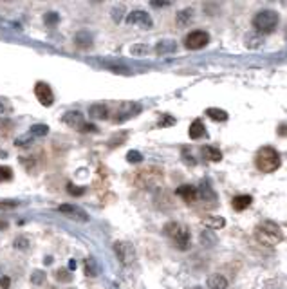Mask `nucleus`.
<instances>
[{
    "instance_id": "35",
    "label": "nucleus",
    "mask_w": 287,
    "mask_h": 289,
    "mask_svg": "<svg viewBox=\"0 0 287 289\" xmlns=\"http://www.w3.org/2000/svg\"><path fill=\"white\" fill-rule=\"evenodd\" d=\"M80 132H85V134H96V132H98V127L92 125V123H83V125L80 127Z\"/></svg>"
},
{
    "instance_id": "25",
    "label": "nucleus",
    "mask_w": 287,
    "mask_h": 289,
    "mask_svg": "<svg viewBox=\"0 0 287 289\" xmlns=\"http://www.w3.org/2000/svg\"><path fill=\"white\" fill-rule=\"evenodd\" d=\"M192 20H193V9L190 8L183 9V11H179V15H177V24H179V26H188Z\"/></svg>"
},
{
    "instance_id": "45",
    "label": "nucleus",
    "mask_w": 287,
    "mask_h": 289,
    "mask_svg": "<svg viewBox=\"0 0 287 289\" xmlns=\"http://www.w3.org/2000/svg\"><path fill=\"white\" fill-rule=\"evenodd\" d=\"M0 228H8V222H0Z\"/></svg>"
},
{
    "instance_id": "10",
    "label": "nucleus",
    "mask_w": 287,
    "mask_h": 289,
    "mask_svg": "<svg viewBox=\"0 0 287 289\" xmlns=\"http://www.w3.org/2000/svg\"><path fill=\"white\" fill-rule=\"evenodd\" d=\"M127 24H130V26H141L145 29H150L154 26L150 15L146 13V11H143V9H134V11L127 13Z\"/></svg>"
},
{
    "instance_id": "7",
    "label": "nucleus",
    "mask_w": 287,
    "mask_h": 289,
    "mask_svg": "<svg viewBox=\"0 0 287 289\" xmlns=\"http://www.w3.org/2000/svg\"><path fill=\"white\" fill-rule=\"evenodd\" d=\"M114 253H116L118 260H120L123 266H130V264L136 260V250L130 242H114Z\"/></svg>"
},
{
    "instance_id": "13",
    "label": "nucleus",
    "mask_w": 287,
    "mask_h": 289,
    "mask_svg": "<svg viewBox=\"0 0 287 289\" xmlns=\"http://www.w3.org/2000/svg\"><path fill=\"white\" fill-rule=\"evenodd\" d=\"M176 194L179 195L186 204H193L197 201V188L192 185H181L176 190Z\"/></svg>"
},
{
    "instance_id": "11",
    "label": "nucleus",
    "mask_w": 287,
    "mask_h": 289,
    "mask_svg": "<svg viewBox=\"0 0 287 289\" xmlns=\"http://www.w3.org/2000/svg\"><path fill=\"white\" fill-rule=\"evenodd\" d=\"M58 212L67 215L69 219L78 220V222H89V213L85 210H82L80 206H76V204H62L58 208Z\"/></svg>"
},
{
    "instance_id": "27",
    "label": "nucleus",
    "mask_w": 287,
    "mask_h": 289,
    "mask_svg": "<svg viewBox=\"0 0 287 289\" xmlns=\"http://www.w3.org/2000/svg\"><path fill=\"white\" fill-rule=\"evenodd\" d=\"M174 125H176V118L170 116V114H163L157 121V127H161V129H166V127H174Z\"/></svg>"
},
{
    "instance_id": "33",
    "label": "nucleus",
    "mask_w": 287,
    "mask_h": 289,
    "mask_svg": "<svg viewBox=\"0 0 287 289\" xmlns=\"http://www.w3.org/2000/svg\"><path fill=\"white\" fill-rule=\"evenodd\" d=\"M127 138H129V134H127V132H121V138L114 136V138H112L110 141H108V145H110V147H121V143H123Z\"/></svg>"
},
{
    "instance_id": "32",
    "label": "nucleus",
    "mask_w": 287,
    "mask_h": 289,
    "mask_svg": "<svg viewBox=\"0 0 287 289\" xmlns=\"http://www.w3.org/2000/svg\"><path fill=\"white\" fill-rule=\"evenodd\" d=\"M127 161H129V163H139V161H143V154L137 150H130L129 154H127Z\"/></svg>"
},
{
    "instance_id": "36",
    "label": "nucleus",
    "mask_w": 287,
    "mask_h": 289,
    "mask_svg": "<svg viewBox=\"0 0 287 289\" xmlns=\"http://www.w3.org/2000/svg\"><path fill=\"white\" fill-rule=\"evenodd\" d=\"M18 206V201H0V210H13Z\"/></svg>"
},
{
    "instance_id": "6",
    "label": "nucleus",
    "mask_w": 287,
    "mask_h": 289,
    "mask_svg": "<svg viewBox=\"0 0 287 289\" xmlns=\"http://www.w3.org/2000/svg\"><path fill=\"white\" fill-rule=\"evenodd\" d=\"M208 43H210V35H208L206 31H201V29L192 31V33L185 38V45H186V49H190V51L204 49Z\"/></svg>"
},
{
    "instance_id": "22",
    "label": "nucleus",
    "mask_w": 287,
    "mask_h": 289,
    "mask_svg": "<svg viewBox=\"0 0 287 289\" xmlns=\"http://www.w3.org/2000/svg\"><path fill=\"white\" fill-rule=\"evenodd\" d=\"M208 289H227V280L224 275L213 273L208 276Z\"/></svg>"
},
{
    "instance_id": "20",
    "label": "nucleus",
    "mask_w": 287,
    "mask_h": 289,
    "mask_svg": "<svg viewBox=\"0 0 287 289\" xmlns=\"http://www.w3.org/2000/svg\"><path fill=\"white\" fill-rule=\"evenodd\" d=\"M188 136H190V139H201V138H204L206 136V127H204V123H202L201 120H195L190 125V129H188Z\"/></svg>"
},
{
    "instance_id": "14",
    "label": "nucleus",
    "mask_w": 287,
    "mask_h": 289,
    "mask_svg": "<svg viewBox=\"0 0 287 289\" xmlns=\"http://www.w3.org/2000/svg\"><path fill=\"white\" fill-rule=\"evenodd\" d=\"M64 123L69 125L71 129H80L83 125V114L78 112V110H71V112H65L64 114Z\"/></svg>"
},
{
    "instance_id": "4",
    "label": "nucleus",
    "mask_w": 287,
    "mask_h": 289,
    "mask_svg": "<svg viewBox=\"0 0 287 289\" xmlns=\"http://www.w3.org/2000/svg\"><path fill=\"white\" fill-rule=\"evenodd\" d=\"M278 20H280V17L276 11H273V9H262V11H258V13L255 15L253 27L257 33L269 35V33H273V31L276 29Z\"/></svg>"
},
{
    "instance_id": "29",
    "label": "nucleus",
    "mask_w": 287,
    "mask_h": 289,
    "mask_svg": "<svg viewBox=\"0 0 287 289\" xmlns=\"http://www.w3.org/2000/svg\"><path fill=\"white\" fill-rule=\"evenodd\" d=\"M13 179V170L9 166H0V181H11Z\"/></svg>"
},
{
    "instance_id": "34",
    "label": "nucleus",
    "mask_w": 287,
    "mask_h": 289,
    "mask_svg": "<svg viewBox=\"0 0 287 289\" xmlns=\"http://www.w3.org/2000/svg\"><path fill=\"white\" fill-rule=\"evenodd\" d=\"M56 278L60 282H71L73 280V275H69L67 269H60V271H56Z\"/></svg>"
},
{
    "instance_id": "38",
    "label": "nucleus",
    "mask_w": 287,
    "mask_h": 289,
    "mask_svg": "<svg viewBox=\"0 0 287 289\" xmlns=\"http://www.w3.org/2000/svg\"><path fill=\"white\" fill-rule=\"evenodd\" d=\"M67 188H69V194L71 195H83L85 194V190H83V188H78V186L67 185Z\"/></svg>"
},
{
    "instance_id": "5",
    "label": "nucleus",
    "mask_w": 287,
    "mask_h": 289,
    "mask_svg": "<svg viewBox=\"0 0 287 289\" xmlns=\"http://www.w3.org/2000/svg\"><path fill=\"white\" fill-rule=\"evenodd\" d=\"M161 181H163V168L159 166H148V168L139 170L136 177L137 186L141 188H155Z\"/></svg>"
},
{
    "instance_id": "44",
    "label": "nucleus",
    "mask_w": 287,
    "mask_h": 289,
    "mask_svg": "<svg viewBox=\"0 0 287 289\" xmlns=\"http://www.w3.org/2000/svg\"><path fill=\"white\" fill-rule=\"evenodd\" d=\"M152 6H154V8H159V6H168V2H161V4H159V2H152Z\"/></svg>"
},
{
    "instance_id": "37",
    "label": "nucleus",
    "mask_w": 287,
    "mask_h": 289,
    "mask_svg": "<svg viewBox=\"0 0 287 289\" xmlns=\"http://www.w3.org/2000/svg\"><path fill=\"white\" fill-rule=\"evenodd\" d=\"M121 13H123V6H120V8H114V9H112V20H114V22H120V20H121Z\"/></svg>"
},
{
    "instance_id": "43",
    "label": "nucleus",
    "mask_w": 287,
    "mask_h": 289,
    "mask_svg": "<svg viewBox=\"0 0 287 289\" xmlns=\"http://www.w3.org/2000/svg\"><path fill=\"white\" fill-rule=\"evenodd\" d=\"M69 269H76V260H71V262H69Z\"/></svg>"
},
{
    "instance_id": "3",
    "label": "nucleus",
    "mask_w": 287,
    "mask_h": 289,
    "mask_svg": "<svg viewBox=\"0 0 287 289\" xmlns=\"http://www.w3.org/2000/svg\"><path fill=\"white\" fill-rule=\"evenodd\" d=\"M280 154L276 148L273 147H262L258 148L257 155H255V166L260 170L262 174H273L280 168Z\"/></svg>"
},
{
    "instance_id": "26",
    "label": "nucleus",
    "mask_w": 287,
    "mask_h": 289,
    "mask_svg": "<svg viewBox=\"0 0 287 289\" xmlns=\"http://www.w3.org/2000/svg\"><path fill=\"white\" fill-rule=\"evenodd\" d=\"M130 54L132 56H145L148 54V47H146V43H136L130 47Z\"/></svg>"
},
{
    "instance_id": "28",
    "label": "nucleus",
    "mask_w": 287,
    "mask_h": 289,
    "mask_svg": "<svg viewBox=\"0 0 287 289\" xmlns=\"http://www.w3.org/2000/svg\"><path fill=\"white\" fill-rule=\"evenodd\" d=\"M260 45H262V38H260V36H257V35L246 36V47H249V49H258Z\"/></svg>"
},
{
    "instance_id": "9",
    "label": "nucleus",
    "mask_w": 287,
    "mask_h": 289,
    "mask_svg": "<svg viewBox=\"0 0 287 289\" xmlns=\"http://www.w3.org/2000/svg\"><path fill=\"white\" fill-rule=\"evenodd\" d=\"M34 96L40 101V105L43 107H51L54 103V94H52V89L49 87V83L45 82H36L34 85Z\"/></svg>"
},
{
    "instance_id": "19",
    "label": "nucleus",
    "mask_w": 287,
    "mask_h": 289,
    "mask_svg": "<svg viewBox=\"0 0 287 289\" xmlns=\"http://www.w3.org/2000/svg\"><path fill=\"white\" fill-rule=\"evenodd\" d=\"M251 203H253V197H251V195H237V197H233L232 206L237 212H244V210H248V208L251 206Z\"/></svg>"
},
{
    "instance_id": "23",
    "label": "nucleus",
    "mask_w": 287,
    "mask_h": 289,
    "mask_svg": "<svg viewBox=\"0 0 287 289\" xmlns=\"http://www.w3.org/2000/svg\"><path fill=\"white\" fill-rule=\"evenodd\" d=\"M206 116L210 118V120H213V121H227V118H229L226 110H222V108H217V107L206 108Z\"/></svg>"
},
{
    "instance_id": "18",
    "label": "nucleus",
    "mask_w": 287,
    "mask_h": 289,
    "mask_svg": "<svg viewBox=\"0 0 287 289\" xmlns=\"http://www.w3.org/2000/svg\"><path fill=\"white\" fill-rule=\"evenodd\" d=\"M89 116H92L94 120H107L108 116H110V110H108L107 105L103 103H94L90 105L89 108Z\"/></svg>"
},
{
    "instance_id": "30",
    "label": "nucleus",
    "mask_w": 287,
    "mask_h": 289,
    "mask_svg": "<svg viewBox=\"0 0 287 289\" xmlns=\"http://www.w3.org/2000/svg\"><path fill=\"white\" fill-rule=\"evenodd\" d=\"M43 280H45V273L40 271V269H36V271H33V275H31V282L36 285L43 284Z\"/></svg>"
},
{
    "instance_id": "1",
    "label": "nucleus",
    "mask_w": 287,
    "mask_h": 289,
    "mask_svg": "<svg viewBox=\"0 0 287 289\" xmlns=\"http://www.w3.org/2000/svg\"><path fill=\"white\" fill-rule=\"evenodd\" d=\"M255 239L262 246L274 248L283 241V232L273 220H262L255 226Z\"/></svg>"
},
{
    "instance_id": "39",
    "label": "nucleus",
    "mask_w": 287,
    "mask_h": 289,
    "mask_svg": "<svg viewBox=\"0 0 287 289\" xmlns=\"http://www.w3.org/2000/svg\"><path fill=\"white\" fill-rule=\"evenodd\" d=\"M15 248H18V250H26L27 241L26 239H17V241H15Z\"/></svg>"
},
{
    "instance_id": "12",
    "label": "nucleus",
    "mask_w": 287,
    "mask_h": 289,
    "mask_svg": "<svg viewBox=\"0 0 287 289\" xmlns=\"http://www.w3.org/2000/svg\"><path fill=\"white\" fill-rule=\"evenodd\" d=\"M47 132H49L47 125H33L26 136H22V138L17 139V145L18 147H27L29 141H33V139L36 138H43V136H47Z\"/></svg>"
},
{
    "instance_id": "16",
    "label": "nucleus",
    "mask_w": 287,
    "mask_h": 289,
    "mask_svg": "<svg viewBox=\"0 0 287 289\" xmlns=\"http://www.w3.org/2000/svg\"><path fill=\"white\" fill-rule=\"evenodd\" d=\"M201 222L210 229H220L226 226V219L220 215H204L201 219Z\"/></svg>"
},
{
    "instance_id": "17",
    "label": "nucleus",
    "mask_w": 287,
    "mask_h": 289,
    "mask_svg": "<svg viewBox=\"0 0 287 289\" xmlns=\"http://www.w3.org/2000/svg\"><path fill=\"white\" fill-rule=\"evenodd\" d=\"M176 51H177L176 40H161V42H157V45L154 49L155 54H171V52Z\"/></svg>"
},
{
    "instance_id": "8",
    "label": "nucleus",
    "mask_w": 287,
    "mask_h": 289,
    "mask_svg": "<svg viewBox=\"0 0 287 289\" xmlns=\"http://www.w3.org/2000/svg\"><path fill=\"white\" fill-rule=\"evenodd\" d=\"M139 112H141V105L134 103V101H123V103H120V107H118L116 118L112 121H114V123H123V121L130 120V118H134Z\"/></svg>"
},
{
    "instance_id": "31",
    "label": "nucleus",
    "mask_w": 287,
    "mask_h": 289,
    "mask_svg": "<svg viewBox=\"0 0 287 289\" xmlns=\"http://www.w3.org/2000/svg\"><path fill=\"white\" fill-rule=\"evenodd\" d=\"M43 20H45V24H47V26H56V24H58V20H60V15L54 13V11H51V13H47L45 17H43Z\"/></svg>"
},
{
    "instance_id": "40",
    "label": "nucleus",
    "mask_w": 287,
    "mask_h": 289,
    "mask_svg": "<svg viewBox=\"0 0 287 289\" xmlns=\"http://www.w3.org/2000/svg\"><path fill=\"white\" fill-rule=\"evenodd\" d=\"M9 276H4V278H0V287L2 289H9Z\"/></svg>"
},
{
    "instance_id": "42",
    "label": "nucleus",
    "mask_w": 287,
    "mask_h": 289,
    "mask_svg": "<svg viewBox=\"0 0 287 289\" xmlns=\"http://www.w3.org/2000/svg\"><path fill=\"white\" fill-rule=\"evenodd\" d=\"M278 134L282 136V138H283V136H285V123H280V127H278Z\"/></svg>"
},
{
    "instance_id": "15",
    "label": "nucleus",
    "mask_w": 287,
    "mask_h": 289,
    "mask_svg": "<svg viewBox=\"0 0 287 289\" xmlns=\"http://www.w3.org/2000/svg\"><path fill=\"white\" fill-rule=\"evenodd\" d=\"M74 43H76L78 49H90L92 47V35L85 29L78 31L74 35Z\"/></svg>"
},
{
    "instance_id": "24",
    "label": "nucleus",
    "mask_w": 287,
    "mask_h": 289,
    "mask_svg": "<svg viewBox=\"0 0 287 289\" xmlns=\"http://www.w3.org/2000/svg\"><path fill=\"white\" fill-rule=\"evenodd\" d=\"M85 275L90 276V278H94V276H98L99 273V268H98V262H96L94 257H89V259L85 260Z\"/></svg>"
},
{
    "instance_id": "41",
    "label": "nucleus",
    "mask_w": 287,
    "mask_h": 289,
    "mask_svg": "<svg viewBox=\"0 0 287 289\" xmlns=\"http://www.w3.org/2000/svg\"><path fill=\"white\" fill-rule=\"evenodd\" d=\"M183 157H185V163H186V164H192V166H193V164H195V161H193V157H192V155H188V154H186L185 150H183Z\"/></svg>"
},
{
    "instance_id": "21",
    "label": "nucleus",
    "mask_w": 287,
    "mask_h": 289,
    "mask_svg": "<svg viewBox=\"0 0 287 289\" xmlns=\"http://www.w3.org/2000/svg\"><path fill=\"white\" fill-rule=\"evenodd\" d=\"M202 157H204L206 161H211V163H219V161H222V152L217 147L208 145V147L202 148Z\"/></svg>"
},
{
    "instance_id": "2",
    "label": "nucleus",
    "mask_w": 287,
    "mask_h": 289,
    "mask_svg": "<svg viewBox=\"0 0 287 289\" xmlns=\"http://www.w3.org/2000/svg\"><path fill=\"white\" fill-rule=\"evenodd\" d=\"M163 232L179 250H183V251L188 250L190 244H192V233H190V228L186 224H183V222L170 220V222L164 224Z\"/></svg>"
}]
</instances>
